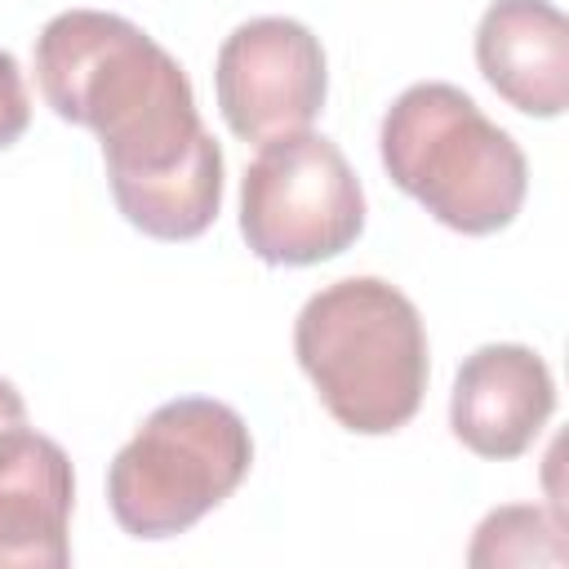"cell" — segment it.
Returning a JSON list of instances; mask_svg holds the SVG:
<instances>
[{"label":"cell","instance_id":"11","mask_svg":"<svg viewBox=\"0 0 569 569\" xmlns=\"http://www.w3.org/2000/svg\"><path fill=\"white\" fill-rule=\"evenodd\" d=\"M31 124V98H27V80L22 67L9 49H0V151L13 147Z\"/></svg>","mask_w":569,"mask_h":569},{"label":"cell","instance_id":"2","mask_svg":"<svg viewBox=\"0 0 569 569\" xmlns=\"http://www.w3.org/2000/svg\"><path fill=\"white\" fill-rule=\"evenodd\" d=\"M293 356L329 418L356 436H391L422 409L427 329L391 280L347 276L316 289L293 320Z\"/></svg>","mask_w":569,"mask_h":569},{"label":"cell","instance_id":"1","mask_svg":"<svg viewBox=\"0 0 569 569\" xmlns=\"http://www.w3.org/2000/svg\"><path fill=\"white\" fill-rule=\"evenodd\" d=\"M36 84L58 120L93 129L111 200L151 240H196L222 209V147L178 58L138 22L67 9L36 36Z\"/></svg>","mask_w":569,"mask_h":569},{"label":"cell","instance_id":"7","mask_svg":"<svg viewBox=\"0 0 569 569\" xmlns=\"http://www.w3.org/2000/svg\"><path fill=\"white\" fill-rule=\"evenodd\" d=\"M556 413V378L547 360L525 342H485L476 347L449 391V431L476 458L511 462Z\"/></svg>","mask_w":569,"mask_h":569},{"label":"cell","instance_id":"4","mask_svg":"<svg viewBox=\"0 0 569 569\" xmlns=\"http://www.w3.org/2000/svg\"><path fill=\"white\" fill-rule=\"evenodd\" d=\"M253 467L244 418L213 396H178L147 413L107 467V507L129 538H178L222 507Z\"/></svg>","mask_w":569,"mask_h":569},{"label":"cell","instance_id":"8","mask_svg":"<svg viewBox=\"0 0 569 569\" xmlns=\"http://www.w3.org/2000/svg\"><path fill=\"white\" fill-rule=\"evenodd\" d=\"M76 471L67 449L18 422L0 431V565L67 569L71 565Z\"/></svg>","mask_w":569,"mask_h":569},{"label":"cell","instance_id":"3","mask_svg":"<svg viewBox=\"0 0 569 569\" xmlns=\"http://www.w3.org/2000/svg\"><path fill=\"white\" fill-rule=\"evenodd\" d=\"M378 156L387 178L458 236L511 227L529 191L520 142L445 80L409 84L387 107Z\"/></svg>","mask_w":569,"mask_h":569},{"label":"cell","instance_id":"10","mask_svg":"<svg viewBox=\"0 0 569 569\" xmlns=\"http://www.w3.org/2000/svg\"><path fill=\"white\" fill-rule=\"evenodd\" d=\"M565 565L560 525L542 507H498L480 520L467 565Z\"/></svg>","mask_w":569,"mask_h":569},{"label":"cell","instance_id":"5","mask_svg":"<svg viewBox=\"0 0 569 569\" xmlns=\"http://www.w3.org/2000/svg\"><path fill=\"white\" fill-rule=\"evenodd\" d=\"M365 231V187L325 133L262 142L240 178V236L267 267H316Z\"/></svg>","mask_w":569,"mask_h":569},{"label":"cell","instance_id":"12","mask_svg":"<svg viewBox=\"0 0 569 569\" xmlns=\"http://www.w3.org/2000/svg\"><path fill=\"white\" fill-rule=\"evenodd\" d=\"M18 422H27V400L9 378H0V431L18 427Z\"/></svg>","mask_w":569,"mask_h":569},{"label":"cell","instance_id":"9","mask_svg":"<svg viewBox=\"0 0 569 569\" xmlns=\"http://www.w3.org/2000/svg\"><path fill=\"white\" fill-rule=\"evenodd\" d=\"M476 67L507 107L533 120L565 116L569 18L551 0H493L476 27Z\"/></svg>","mask_w":569,"mask_h":569},{"label":"cell","instance_id":"6","mask_svg":"<svg viewBox=\"0 0 569 569\" xmlns=\"http://www.w3.org/2000/svg\"><path fill=\"white\" fill-rule=\"evenodd\" d=\"M213 93L227 129L244 142L302 133L329 98L325 49L298 18H249L218 44Z\"/></svg>","mask_w":569,"mask_h":569}]
</instances>
